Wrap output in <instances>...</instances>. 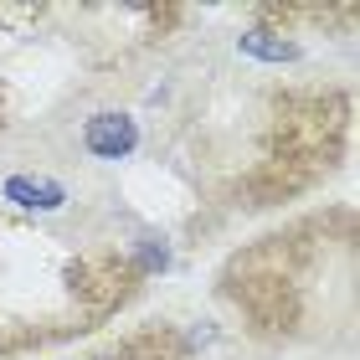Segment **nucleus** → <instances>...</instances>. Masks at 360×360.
Wrapping results in <instances>:
<instances>
[{
    "label": "nucleus",
    "instance_id": "4",
    "mask_svg": "<svg viewBox=\"0 0 360 360\" xmlns=\"http://www.w3.org/2000/svg\"><path fill=\"white\" fill-rule=\"evenodd\" d=\"M6 11L11 6H0V21H6ZM0 124H6V77H0Z\"/></svg>",
    "mask_w": 360,
    "mask_h": 360
},
{
    "label": "nucleus",
    "instance_id": "2",
    "mask_svg": "<svg viewBox=\"0 0 360 360\" xmlns=\"http://www.w3.org/2000/svg\"><path fill=\"white\" fill-rule=\"evenodd\" d=\"M57 360H191V340L175 335L170 324H150L124 340H103L83 355H57Z\"/></svg>",
    "mask_w": 360,
    "mask_h": 360
},
{
    "label": "nucleus",
    "instance_id": "1",
    "mask_svg": "<svg viewBox=\"0 0 360 360\" xmlns=\"http://www.w3.org/2000/svg\"><path fill=\"white\" fill-rule=\"evenodd\" d=\"M0 252H6L0 257V360L108 330V319H119L134 304L150 273L129 248H113V242L62 248L31 221L6 217H0Z\"/></svg>",
    "mask_w": 360,
    "mask_h": 360
},
{
    "label": "nucleus",
    "instance_id": "3",
    "mask_svg": "<svg viewBox=\"0 0 360 360\" xmlns=\"http://www.w3.org/2000/svg\"><path fill=\"white\" fill-rule=\"evenodd\" d=\"M134 139H139V129L134 119H124V113H98V119L83 124V134H77V144L93 155V160H119L134 150Z\"/></svg>",
    "mask_w": 360,
    "mask_h": 360
}]
</instances>
